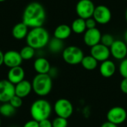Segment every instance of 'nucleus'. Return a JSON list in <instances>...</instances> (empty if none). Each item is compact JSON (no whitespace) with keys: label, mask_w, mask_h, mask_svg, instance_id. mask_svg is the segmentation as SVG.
<instances>
[{"label":"nucleus","mask_w":127,"mask_h":127,"mask_svg":"<svg viewBox=\"0 0 127 127\" xmlns=\"http://www.w3.org/2000/svg\"><path fill=\"white\" fill-rule=\"evenodd\" d=\"M45 19V9L42 4L37 1L29 3L22 13V22L30 28L42 27Z\"/></svg>","instance_id":"f257e3e1"},{"label":"nucleus","mask_w":127,"mask_h":127,"mask_svg":"<svg viewBox=\"0 0 127 127\" xmlns=\"http://www.w3.org/2000/svg\"><path fill=\"white\" fill-rule=\"evenodd\" d=\"M25 39L27 45L36 51L41 50L48 45L50 40V35L45 28L38 27L31 28Z\"/></svg>","instance_id":"f03ea898"},{"label":"nucleus","mask_w":127,"mask_h":127,"mask_svg":"<svg viewBox=\"0 0 127 127\" xmlns=\"http://www.w3.org/2000/svg\"><path fill=\"white\" fill-rule=\"evenodd\" d=\"M33 92L39 96L45 97L49 95L53 88V79L48 74H37L31 82Z\"/></svg>","instance_id":"7ed1b4c3"},{"label":"nucleus","mask_w":127,"mask_h":127,"mask_svg":"<svg viewBox=\"0 0 127 127\" xmlns=\"http://www.w3.org/2000/svg\"><path fill=\"white\" fill-rule=\"evenodd\" d=\"M52 112V106L45 99H38L33 102L30 108V114L33 120L41 121L48 119Z\"/></svg>","instance_id":"20e7f679"},{"label":"nucleus","mask_w":127,"mask_h":127,"mask_svg":"<svg viewBox=\"0 0 127 127\" xmlns=\"http://www.w3.org/2000/svg\"><path fill=\"white\" fill-rule=\"evenodd\" d=\"M62 57L65 63L68 65H75L81 63L84 54L83 50L76 45H69L65 47L62 52Z\"/></svg>","instance_id":"39448f33"},{"label":"nucleus","mask_w":127,"mask_h":127,"mask_svg":"<svg viewBox=\"0 0 127 127\" xmlns=\"http://www.w3.org/2000/svg\"><path fill=\"white\" fill-rule=\"evenodd\" d=\"M54 111L57 117L69 118L74 113V106L70 100L66 98L58 99L54 105Z\"/></svg>","instance_id":"423d86ee"},{"label":"nucleus","mask_w":127,"mask_h":127,"mask_svg":"<svg viewBox=\"0 0 127 127\" xmlns=\"http://www.w3.org/2000/svg\"><path fill=\"white\" fill-rule=\"evenodd\" d=\"M95 5L92 0H80L76 4V13L78 17L87 19L93 16Z\"/></svg>","instance_id":"0eeeda50"},{"label":"nucleus","mask_w":127,"mask_h":127,"mask_svg":"<svg viewBox=\"0 0 127 127\" xmlns=\"http://www.w3.org/2000/svg\"><path fill=\"white\" fill-rule=\"evenodd\" d=\"M107 121L116 125L124 124L127 119V110L121 106H114L111 108L106 114Z\"/></svg>","instance_id":"6e6552de"},{"label":"nucleus","mask_w":127,"mask_h":127,"mask_svg":"<svg viewBox=\"0 0 127 127\" xmlns=\"http://www.w3.org/2000/svg\"><path fill=\"white\" fill-rule=\"evenodd\" d=\"M92 17L95 19L97 24L106 25L111 21L112 14L111 10L107 6L100 4L95 7Z\"/></svg>","instance_id":"1a4fd4ad"},{"label":"nucleus","mask_w":127,"mask_h":127,"mask_svg":"<svg viewBox=\"0 0 127 127\" xmlns=\"http://www.w3.org/2000/svg\"><path fill=\"white\" fill-rule=\"evenodd\" d=\"M15 95V85L7 80H0V103H8Z\"/></svg>","instance_id":"9d476101"},{"label":"nucleus","mask_w":127,"mask_h":127,"mask_svg":"<svg viewBox=\"0 0 127 127\" xmlns=\"http://www.w3.org/2000/svg\"><path fill=\"white\" fill-rule=\"evenodd\" d=\"M110 53L115 60H122L127 58V43L121 39H115L113 44L110 46Z\"/></svg>","instance_id":"9b49d317"},{"label":"nucleus","mask_w":127,"mask_h":127,"mask_svg":"<svg viewBox=\"0 0 127 127\" xmlns=\"http://www.w3.org/2000/svg\"><path fill=\"white\" fill-rule=\"evenodd\" d=\"M90 55H92L98 62H103L109 59L111 56L110 49L109 47L99 43L91 48Z\"/></svg>","instance_id":"f8f14e48"},{"label":"nucleus","mask_w":127,"mask_h":127,"mask_svg":"<svg viewBox=\"0 0 127 127\" xmlns=\"http://www.w3.org/2000/svg\"><path fill=\"white\" fill-rule=\"evenodd\" d=\"M102 33L97 28L87 29L83 33V42L89 47H93L100 43Z\"/></svg>","instance_id":"ddd939ff"},{"label":"nucleus","mask_w":127,"mask_h":127,"mask_svg":"<svg viewBox=\"0 0 127 127\" xmlns=\"http://www.w3.org/2000/svg\"><path fill=\"white\" fill-rule=\"evenodd\" d=\"M23 60L19 51L10 50L4 54V64L8 68L20 66Z\"/></svg>","instance_id":"4468645a"},{"label":"nucleus","mask_w":127,"mask_h":127,"mask_svg":"<svg viewBox=\"0 0 127 127\" xmlns=\"http://www.w3.org/2000/svg\"><path fill=\"white\" fill-rule=\"evenodd\" d=\"M25 72L24 68L20 66H16L13 68H10L7 72V80L10 81L13 85H16L20 83L23 80H25Z\"/></svg>","instance_id":"2eb2a0df"},{"label":"nucleus","mask_w":127,"mask_h":127,"mask_svg":"<svg viewBox=\"0 0 127 127\" xmlns=\"http://www.w3.org/2000/svg\"><path fill=\"white\" fill-rule=\"evenodd\" d=\"M32 91L31 82L27 80H23L20 83L15 85V95L22 99L28 97Z\"/></svg>","instance_id":"dca6fc26"},{"label":"nucleus","mask_w":127,"mask_h":127,"mask_svg":"<svg viewBox=\"0 0 127 127\" xmlns=\"http://www.w3.org/2000/svg\"><path fill=\"white\" fill-rule=\"evenodd\" d=\"M100 74L105 78H109L112 77L116 71V65L109 59L101 63L99 68Z\"/></svg>","instance_id":"f3484780"},{"label":"nucleus","mask_w":127,"mask_h":127,"mask_svg":"<svg viewBox=\"0 0 127 127\" xmlns=\"http://www.w3.org/2000/svg\"><path fill=\"white\" fill-rule=\"evenodd\" d=\"M51 66L49 61L43 57H37L33 63V68L37 74H48Z\"/></svg>","instance_id":"a211bd4d"},{"label":"nucleus","mask_w":127,"mask_h":127,"mask_svg":"<svg viewBox=\"0 0 127 127\" xmlns=\"http://www.w3.org/2000/svg\"><path fill=\"white\" fill-rule=\"evenodd\" d=\"M72 33L71 26L66 24H61L58 25L54 31V37L60 40H65L70 37Z\"/></svg>","instance_id":"6ab92c4d"},{"label":"nucleus","mask_w":127,"mask_h":127,"mask_svg":"<svg viewBox=\"0 0 127 127\" xmlns=\"http://www.w3.org/2000/svg\"><path fill=\"white\" fill-rule=\"evenodd\" d=\"M28 28H29L22 22L17 23L13 26L12 29V35L17 40L25 39L29 32Z\"/></svg>","instance_id":"aec40b11"},{"label":"nucleus","mask_w":127,"mask_h":127,"mask_svg":"<svg viewBox=\"0 0 127 127\" xmlns=\"http://www.w3.org/2000/svg\"><path fill=\"white\" fill-rule=\"evenodd\" d=\"M48 50L52 54H58L63 52V51L65 48L63 41L57 39L55 37L50 39L49 42L48 44Z\"/></svg>","instance_id":"412c9836"},{"label":"nucleus","mask_w":127,"mask_h":127,"mask_svg":"<svg viewBox=\"0 0 127 127\" xmlns=\"http://www.w3.org/2000/svg\"><path fill=\"white\" fill-rule=\"evenodd\" d=\"M71 31L76 34H82L84 33L85 31L87 30L86 25V19L78 17L77 19H74L71 25Z\"/></svg>","instance_id":"4be33fe9"},{"label":"nucleus","mask_w":127,"mask_h":127,"mask_svg":"<svg viewBox=\"0 0 127 127\" xmlns=\"http://www.w3.org/2000/svg\"><path fill=\"white\" fill-rule=\"evenodd\" d=\"M80 64L84 69L88 71H93L97 68L98 65V61L95 60L92 55H86L84 56Z\"/></svg>","instance_id":"5701e85b"},{"label":"nucleus","mask_w":127,"mask_h":127,"mask_svg":"<svg viewBox=\"0 0 127 127\" xmlns=\"http://www.w3.org/2000/svg\"><path fill=\"white\" fill-rule=\"evenodd\" d=\"M16 112V109L10 103H4L0 105V115L5 118L12 117Z\"/></svg>","instance_id":"b1692460"},{"label":"nucleus","mask_w":127,"mask_h":127,"mask_svg":"<svg viewBox=\"0 0 127 127\" xmlns=\"http://www.w3.org/2000/svg\"><path fill=\"white\" fill-rule=\"evenodd\" d=\"M19 54L23 60H29L34 57L36 54V50L27 45L20 50Z\"/></svg>","instance_id":"393cba45"},{"label":"nucleus","mask_w":127,"mask_h":127,"mask_svg":"<svg viewBox=\"0 0 127 127\" xmlns=\"http://www.w3.org/2000/svg\"><path fill=\"white\" fill-rule=\"evenodd\" d=\"M115 38L114 36L110 34V33H104L102 34L101 36V40H100V43L110 48V46L113 44V42H115Z\"/></svg>","instance_id":"a878e982"},{"label":"nucleus","mask_w":127,"mask_h":127,"mask_svg":"<svg viewBox=\"0 0 127 127\" xmlns=\"http://www.w3.org/2000/svg\"><path fill=\"white\" fill-rule=\"evenodd\" d=\"M68 119L61 117H57L52 121L53 127H68Z\"/></svg>","instance_id":"bb28decb"},{"label":"nucleus","mask_w":127,"mask_h":127,"mask_svg":"<svg viewBox=\"0 0 127 127\" xmlns=\"http://www.w3.org/2000/svg\"><path fill=\"white\" fill-rule=\"evenodd\" d=\"M118 71L123 78H127V57L121 61L118 67Z\"/></svg>","instance_id":"cd10ccee"},{"label":"nucleus","mask_w":127,"mask_h":127,"mask_svg":"<svg viewBox=\"0 0 127 127\" xmlns=\"http://www.w3.org/2000/svg\"><path fill=\"white\" fill-rule=\"evenodd\" d=\"M8 103H10V105L12 106H13L16 109H19V108H20L22 106V98H21V97H18L16 95H14L10 100V101Z\"/></svg>","instance_id":"c85d7f7f"},{"label":"nucleus","mask_w":127,"mask_h":127,"mask_svg":"<svg viewBox=\"0 0 127 127\" xmlns=\"http://www.w3.org/2000/svg\"><path fill=\"white\" fill-rule=\"evenodd\" d=\"M97 22L95 20V19L93 17L89 18L87 19H86V28L87 29H92V28H97Z\"/></svg>","instance_id":"c756f323"},{"label":"nucleus","mask_w":127,"mask_h":127,"mask_svg":"<svg viewBox=\"0 0 127 127\" xmlns=\"http://www.w3.org/2000/svg\"><path fill=\"white\" fill-rule=\"evenodd\" d=\"M120 89L124 94L127 95V78H123L120 83Z\"/></svg>","instance_id":"7c9ffc66"},{"label":"nucleus","mask_w":127,"mask_h":127,"mask_svg":"<svg viewBox=\"0 0 127 127\" xmlns=\"http://www.w3.org/2000/svg\"><path fill=\"white\" fill-rule=\"evenodd\" d=\"M23 127H39V122L36 121L35 120H30L28 121L24 125Z\"/></svg>","instance_id":"2f4dec72"},{"label":"nucleus","mask_w":127,"mask_h":127,"mask_svg":"<svg viewBox=\"0 0 127 127\" xmlns=\"http://www.w3.org/2000/svg\"><path fill=\"white\" fill-rule=\"evenodd\" d=\"M39 127H53L52 121H51L49 119H45V120L39 121Z\"/></svg>","instance_id":"473e14b6"},{"label":"nucleus","mask_w":127,"mask_h":127,"mask_svg":"<svg viewBox=\"0 0 127 127\" xmlns=\"http://www.w3.org/2000/svg\"><path fill=\"white\" fill-rule=\"evenodd\" d=\"M48 74L52 79L57 77V75H58V69L56 67H51L49 72H48Z\"/></svg>","instance_id":"72a5a7b5"},{"label":"nucleus","mask_w":127,"mask_h":127,"mask_svg":"<svg viewBox=\"0 0 127 127\" xmlns=\"http://www.w3.org/2000/svg\"><path fill=\"white\" fill-rule=\"evenodd\" d=\"M100 127H118V125L114 124H112V123H111V122L106 121V122H104V123H103V124H101Z\"/></svg>","instance_id":"f704fd0d"},{"label":"nucleus","mask_w":127,"mask_h":127,"mask_svg":"<svg viewBox=\"0 0 127 127\" xmlns=\"http://www.w3.org/2000/svg\"><path fill=\"white\" fill-rule=\"evenodd\" d=\"M4 64V53L0 50V66Z\"/></svg>","instance_id":"c9c22d12"},{"label":"nucleus","mask_w":127,"mask_h":127,"mask_svg":"<svg viewBox=\"0 0 127 127\" xmlns=\"http://www.w3.org/2000/svg\"><path fill=\"white\" fill-rule=\"evenodd\" d=\"M124 42L127 43V29L126 30L125 33H124Z\"/></svg>","instance_id":"e433bc0d"},{"label":"nucleus","mask_w":127,"mask_h":127,"mask_svg":"<svg viewBox=\"0 0 127 127\" xmlns=\"http://www.w3.org/2000/svg\"><path fill=\"white\" fill-rule=\"evenodd\" d=\"M125 19H126V21L127 22V8L126 9V12H125Z\"/></svg>","instance_id":"4c0bfd02"},{"label":"nucleus","mask_w":127,"mask_h":127,"mask_svg":"<svg viewBox=\"0 0 127 127\" xmlns=\"http://www.w3.org/2000/svg\"><path fill=\"white\" fill-rule=\"evenodd\" d=\"M6 1V0H0V2H3V1Z\"/></svg>","instance_id":"58836bf2"},{"label":"nucleus","mask_w":127,"mask_h":127,"mask_svg":"<svg viewBox=\"0 0 127 127\" xmlns=\"http://www.w3.org/2000/svg\"><path fill=\"white\" fill-rule=\"evenodd\" d=\"M0 127H1V119H0Z\"/></svg>","instance_id":"ea45409f"},{"label":"nucleus","mask_w":127,"mask_h":127,"mask_svg":"<svg viewBox=\"0 0 127 127\" xmlns=\"http://www.w3.org/2000/svg\"></svg>","instance_id":"a19ab883"},{"label":"nucleus","mask_w":127,"mask_h":127,"mask_svg":"<svg viewBox=\"0 0 127 127\" xmlns=\"http://www.w3.org/2000/svg\"><path fill=\"white\" fill-rule=\"evenodd\" d=\"M125 1H127V0H125Z\"/></svg>","instance_id":"79ce46f5"}]
</instances>
